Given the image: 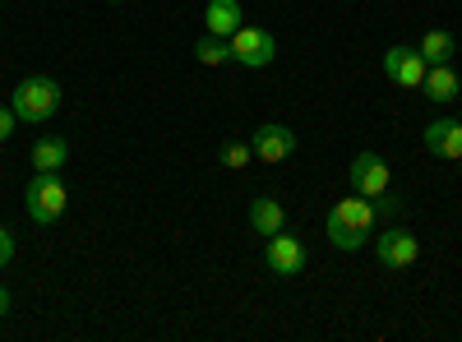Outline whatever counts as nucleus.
Here are the masks:
<instances>
[{
  "mask_svg": "<svg viewBox=\"0 0 462 342\" xmlns=\"http://www.w3.org/2000/svg\"><path fill=\"white\" fill-rule=\"evenodd\" d=\"M23 208L37 226L60 222L65 208H69V189H65L60 171H32V180L23 185Z\"/></svg>",
  "mask_w": 462,
  "mask_h": 342,
  "instance_id": "2",
  "label": "nucleus"
},
{
  "mask_svg": "<svg viewBox=\"0 0 462 342\" xmlns=\"http://www.w3.org/2000/svg\"><path fill=\"white\" fill-rule=\"evenodd\" d=\"M10 306H14V296H10V287H0V319L10 315Z\"/></svg>",
  "mask_w": 462,
  "mask_h": 342,
  "instance_id": "21",
  "label": "nucleus"
},
{
  "mask_svg": "<svg viewBox=\"0 0 462 342\" xmlns=\"http://www.w3.org/2000/svg\"><path fill=\"white\" fill-rule=\"evenodd\" d=\"M374 208H379V217H393V213H402V199L393 195V189H383V195L374 199Z\"/></svg>",
  "mask_w": 462,
  "mask_h": 342,
  "instance_id": "18",
  "label": "nucleus"
},
{
  "mask_svg": "<svg viewBox=\"0 0 462 342\" xmlns=\"http://www.w3.org/2000/svg\"><path fill=\"white\" fill-rule=\"evenodd\" d=\"M106 5H121V0H106Z\"/></svg>",
  "mask_w": 462,
  "mask_h": 342,
  "instance_id": "22",
  "label": "nucleus"
},
{
  "mask_svg": "<svg viewBox=\"0 0 462 342\" xmlns=\"http://www.w3.org/2000/svg\"><path fill=\"white\" fill-rule=\"evenodd\" d=\"M10 106H14V116L23 125H42V121H51L60 111V84L47 79V74H32V79H23L10 93Z\"/></svg>",
  "mask_w": 462,
  "mask_h": 342,
  "instance_id": "3",
  "label": "nucleus"
},
{
  "mask_svg": "<svg viewBox=\"0 0 462 342\" xmlns=\"http://www.w3.org/2000/svg\"><path fill=\"white\" fill-rule=\"evenodd\" d=\"M420 56H426V65H453V51H457V37L448 28H430L426 37H420Z\"/></svg>",
  "mask_w": 462,
  "mask_h": 342,
  "instance_id": "15",
  "label": "nucleus"
},
{
  "mask_svg": "<svg viewBox=\"0 0 462 342\" xmlns=\"http://www.w3.org/2000/svg\"><path fill=\"white\" fill-rule=\"evenodd\" d=\"M14 250H19V245H14V236L5 232V226H0V269H10V259H14Z\"/></svg>",
  "mask_w": 462,
  "mask_h": 342,
  "instance_id": "20",
  "label": "nucleus"
},
{
  "mask_svg": "<svg viewBox=\"0 0 462 342\" xmlns=\"http://www.w3.org/2000/svg\"><path fill=\"white\" fill-rule=\"evenodd\" d=\"M217 162H222L226 171H241V167L254 162V148H250L245 139H226V143H222V153H217Z\"/></svg>",
  "mask_w": 462,
  "mask_h": 342,
  "instance_id": "17",
  "label": "nucleus"
},
{
  "mask_svg": "<svg viewBox=\"0 0 462 342\" xmlns=\"http://www.w3.org/2000/svg\"><path fill=\"white\" fill-rule=\"evenodd\" d=\"M379 69H383V79H393L398 88H420L430 65H426V56H420L416 47H389L383 60H379Z\"/></svg>",
  "mask_w": 462,
  "mask_h": 342,
  "instance_id": "9",
  "label": "nucleus"
},
{
  "mask_svg": "<svg viewBox=\"0 0 462 342\" xmlns=\"http://www.w3.org/2000/svg\"><path fill=\"white\" fill-rule=\"evenodd\" d=\"M195 60H199V65H231V37L204 32L199 42H195Z\"/></svg>",
  "mask_w": 462,
  "mask_h": 342,
  "instance_id": "16",
  "label": "nucleus"
},
{
  "mask_svg": "<svg viewBox=\"0 0 462 342\" xmlns=\"http://www.w3.org/2000/svg\"><path fill=\"white\" fill-rule=\"evenodd\" d=\"M69 162V143L60 134H47L32 143V171H60Z\"/></svg>",
  "mask_w": 462,
  "mask_h": 342,
  "instance_id": "14",
  "label": "nucleus"
},
{
  "mask_svg": "<svg viewBox=\"0 0 462 342\" xmlns=\"http://www.w3.org/2000/svg\"><path fill=\"white\" fill-rule=\"evenodd\" d=\"M278 56V37L268 28H254V23H241L236 32H231V60L245 65V69H263L273 65Z\"/></svg>",
  "mask_w": 462,
  "mask_h": 342,
  "instance_id": "4",
  "label": "nucleus"
},
{
  "mask_svg": "<svg viewBox=\"0 0 462 342\" xmlns=\"http://www.w3.org/2000/svg\"><path fill=\"white\" fill-rule=\"evenodd\" d=\"M374 222H379L374 199H365V195H356V189H352V199H337L333 213H328V226H324L328 245L333 250H361L365 236L374 232Z\"/></svg>",
  "mask_w": 462,
  "mask_h": 342,
  "instance_id": "1",
  "label": "nucleus"
},
{
  "mask_svg": "<svg viewBox=\"0 0 462 342\" xmlns=\"http://www.w3.org/2000/svg\"><path fill=\"white\" fill-rule=\"evenodd\" d=\"M250 226H254V236H273V232H282L287 226V208H282V199H273V195H259L254 204H250Z\"/></svg>",
  "mask_w": 462,
  "mask_h": 342,
  "instance_id": "11",
  "label": "nucleus"
},
{
  "mask_svg": "<svg viewBox=\"0 0 462 342\" xmlns=\"http://www.w3.org/2000/svg\"><path fill=\"white\" fill-rule=\"evenodd\" d=\"M374 250H379V263L389 273H402V269H411V263L420 259V241H416V232H407V226H383Z\"/></svg>",
  "mask_w": 462,
  "mask_h": 342,
  "instance_id": "7",
  "label": "nucleus"
},
{
  "mask_svg": "<svg viewBox=\"0 0 462 342\" xmlns=\"http://www.w3.org/2000/svg\"><path fill=\"white\" fill-rule=\"evenodd\" d=\"M346 185L356 189V195H365V199H379L383 189L393 185V171H389V162H383L379 153H356L352 162H346Z\"/></svg>",
  "mask_w": 462,
  "mask_h": 342,
  "instance_id": "5",
  "label": "nucleus"
},
{
  "mask_svg": "<svg viewBox=\"0 0 462 342\" xmlns=\"http://www.w3.org/2000/svg\"><path fill=\"white\" fill-rule=\"evenodd\" d=\"M245 23V10H241V0H208V10H204V28L213 37H231Z\"/></svg>",
  "mask_w": 462,
  "mask_h": 342,
  "instance_id": "12",
  "label": "nucleus"
},
{
  "mask_svg": "<svg viewBox=\"0 0 462 342\" xmlns=\"http://www.w3.org/2000/svg\"><path fill=\"white\" fill-rule=\"evenodd\" d=\"M14 125H19V116H14V106H10V102H0V143H5V139L14 134Z\"/></svg>",
  "mask_w": 462,
  "mask_h": 342,
  "instance_id": "19",
  "label": "nucleus"
},
{
  "mask_svg": "<svg viewBox=\"0 0 462 342\" xmlns=\"http://www.w3.org/2000/svg\"><path fill=\"white\" fill-rule=\"evenodd\" d=\"M420 143H426V153H435L444 162H462V121H453V116L430 121L426 134H420Z\"/></svg>",
  "mask_w": 462,
  "mask_h": 342,
  "instance_id": "10",
  "label": "nucleus"
},
{
  "mask_svg": "<svg viewBox=\"0 0 462 342\" xmlns=\"http://www.w3.org/2000/svg\"><path fill=\"white\" fill-rule=\"evenodd\" d=\"M263 259H268V273H278V278H296V273H305V241H300V236H291L287 226H282V232L268 236Z\"/></svg>",
  "mask_w": 462,
  "mask_h": 342,
  "instance_id": "8",
  "label": "nucleus"
},
{
  "mask_svg": "<svg viewBox=\"0 0 462 342\" xmlns=\"http://www.w3.org/2000/svg\"><path fill=\"white\" fill-rule=\"evenodd\" d=\"M420 93H426L430 102H453V97L462 93L457 69H453V65H430V69H426V84H420Z\"/></svg>",
  "mask_w": 462,
  "mask_h": 342,
  "instance_id": "13",
  "label": "nucleus"
},
{
  "mask_svg": "<svg viewBox=\"0 0 462 342\" xmlns=\"http://www.w3.org/2000/svg\"><path fill=\"white\" fill-rule=\"evenodd\" d=\"M250 148H254V162H287L296 148H300V139H296V130L291 125H278V121H263V125H254V134H250Z\"/></svg>",
  "mask_w": 462,
  "mask_h": 342,
  "instance_id": "6",
  "label": "nucleus"
}]
</instances>
